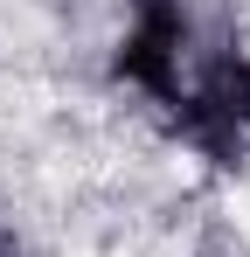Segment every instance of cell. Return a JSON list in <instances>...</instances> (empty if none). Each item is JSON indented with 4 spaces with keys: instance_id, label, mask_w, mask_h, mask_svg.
Masks as SVG:
<instances>
[{
    "instance_id": "cell-2",
    "label": "cell",
    "mask_w": 250,
    "mask_h": 257,
    "mask_svg": "<svg viewBox=\"0 0 250 257\" xmlns=\"http://www.w3.org/2000/svg\"><path fill=\"white\" fill-rule=\"evenodd\" d=\"M0 257H28V250H21V229H14V222H0Z\"/></svg>"
},
{
    "instance_id": "cell-1",
    "label": "cell",
    "mask_w": 250,
    "mask_h": 257,
    "mask_svg": "<svg viewBox=\"0 0 250 257\" xmlns=\"http://www.w3.org/2000/svg\"><path fill=\"white\" fill-rule=\"evenodd\" d=\"M111 77L118 84H139L146 97H160V104H174L181 97V42L146 35V28H125L118 49H111Z\"/></svg>"
}]
</instances>
